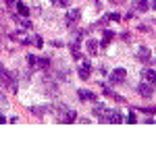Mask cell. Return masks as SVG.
Here are the masks:
<instances>
[{
	"instance_id": "obj_1",
	"label": "cell",
	"mask_w": 156,
	"mask_h": 141,
	"mask_svg": "<svg viewBox=\"0 0 156 141\" xmlns=\"http://www.w3.org/2000/svg\"><path fill=\"white\" fill-rule=\"evenodd\" d=\"M0 85H2V87H9L12 94H17V81H15L12 73L6 70L4 67H0Z\"/></svg>"
},
{
	"instance_id": "obj_2",
	"label": "cell",
	"mask_w": 156,
	"mask_h": 141,
	"mask_svg": "<svg viewBox=\"0 0 156 141\" xmlns=\"http://www.w3.org/2000/svg\"><path fill=\"white\" fill-rule=\"evenodd\" d=\"M42 85H44V91H46V95H50V98H56L58 95V81H54L52 77H48V75H44V79H42Z\"/></svg>"
},
{
	"instance_id": "obj_3",
	"label": "cell",
	"mask_w": 156,
	"mask_h": 141,
	"mask_svg": "<svg viewBox=\"0 0 156 141\" xmlns=\"http://www.w3.org/2000/svg\"><path fill=\"white\" fill-rule=\"evenodd\" d=\"M125 79H127V70L121 69V67L110 73V83H123Z\"/></svg>"
},
{
	"instance_id": "obj_4",
	"label": "cell",
	"mask_w": 156,
	"mask_h": 141,
	"mask_svg": "<svg viewBox=\"0 0 156 141\" xmlns=\"http://www.w3.org/2000/svg\"><path fill=\"white\" fill-rule=\"evenodd\" d=\"M60 122H75L77 120V112L75 110H69V108H65L62 112H60Z\"/></svg>"
},
{
	"instance_id": "obj_5",
	"label": "cell",
	"mask_w": 156,
	"mask_h": 141,
	"mask_svg": "<svg viewBox=\"0 0 156 141\" xmlns=\"http://www.w3.org/2000/svg\"><path fill=\"white\" fill-rule=\"evenodd\" d=\"M90 70H92V64H90V62H87V60H79V70H77V73H79V77H81V79H90Z\"/></svg>"
},
{
	"instance_id": "obj_6",
	"label": "cell",
	"mask_w": 156,
	"mask_h": 141,
	"mask_svg": "<svg viewBox=\"0 0 156 141\" xmlns=\"http://www.w3.org/2000/svg\"><path fill=\"white\" fill-rule=\"evenodd\" d=\"M79 19H81V11H79V9H71V11L67 12V17H65L67 25H75Z\"/></svg>"
},
{
	"instance_id": "obj_7",
	"label": "cell",
	"mask_w": 156,
	"mask_h": 141,
	"mask_svg": "<svg viewBox=\"0 0 156 141\" xmlns=\"http://www.w3.org/2000/svg\"><path fill=\"white\" fill-rule=\"evenodd\" d=\"M102 122H123V120H121V112L119 110H106Z\"/></svg>"
},
{
	"instance_id": "obj_8",
	"label": "cell",
	"mask_w": 156,
	"mask_h": 141,
	"mask_svg": "<svg viewBox=\"0 0 156 141\" xmlns=\"http://www.w3.org/2000/svg\"><path fill=\"white\" fill-rule=\"evenodd\" d=\"M135 58L140 60V62H148V60L152 58V52H150V48H146V46L137 48V56H135Z\"/></svg>"
},
{
	"instance_id": "obj_9",
	"label": "cell",
	"mask_w": 156,
	"mask_h": 141,
	"mask_svg": "<svg viewBox=\"0 0 156 141\" xmlns=\"http://www.w3.org/2000/svg\"><path fill=\"white\" fill-rule=\"evenodd\" d=\"M137 91H140V95H144V98H150V95L154 94V85L152 83H142L140 87H137Z\"/></svg>"
},
{
	"instance_id": "obj_10",
	"label": "cell",
	"mask_w": 156,
	"mask_h": 141,
	"mask_svg": "<svg viewBox=\"0 0 156 141\" xmlns=\"http://www.w3.org/2000/svg\"><path fill=\"white\" fill-rule=\"evenodd\" d=\"M142 79H144L146 83H152V85H156V70L144 69V70H142Z\"/></svg>"
},
{
	"instance_id": "obj_11",
	"label": "cell",
	"mask_w": 156,
	"mask_h": 141,
	"mask_svg": "<svg viewBox=\"0 0 156 141\" xmlns=\"http://www.w3.org/2000/svg\"><path fill=\"white\" fill-rule=\"evenodd\" d=\"M77 95H79V100H83V102H96V94H92V91H87V89H79Z\"/></svg>"
},
{
	"instance_id": "obj_12",
	"label": "cell",
	"mask_w": 156,
	"mask_h": 141,
	"mask_svg": "<svg viewBox=\"0 0 156 141\" xmlns=\"http://www.w3.org/2000/svg\"><path fill=\"white\" fill-rule=\"evenodd\" d=\"M133 6H135V11H148L150 9V0H135L133 2Z\"/></svg>"
},
{
	"instance_id": "obj_13",
	"label": "cell",
	"mask_w": 156,
	"mask_h": 141,
	"mask_svg": "<svg viewBox=\"0 0 156 141\" xmlns=\"http://www.w3.org/2000/svg\"><path fill=\"white\" fill-rule=\"evenodd\" d=\"M85 48H87V54H96L100 46H98L96 40H87V42H85Z\"/></svg>"
},
{
	"instance_id": "obj_14",
	"label": "cell",
	"mask_w": 156,
	"mask_h": 141,
	"mask_svg": "<svg viewBox=\"0 0 156 141\" xmlns=\"http://www.w3.org/2000/svg\"><path fill=\"white\" fill-rule=\"evenodd\" d=\"M106 110H108V108H106L104 104H96V106H94V114H96V116L100 118V120L104 118V114H106Z\"/></svg>"
},
{
	"instance_id": "obj_15",
	"label": "cell",
	"mask_w": 156,
	"mask_h": 141,
	"mask_svg": "<svg viewBox=\"0 0 156 141\" xmlns=\"http://www.w3.org/2000/svg\"><path fill=\"white\" fill-rule=\"evenodd\" d=\"M15 4H17V12H19L21 17H29V9L25 6L23 2H15Z\"/></svg>"
},
{
	"instance_id": "obj_16",
	"label": "cell",
	"mask_w": 156,
	"mask_h": 141,
	"mask_svg": "<svg viewBox=\"0 0 156 141\" xmlns=\"http://www.w3.org/2000/svg\"><path fill=\"white\" fill-rule=\"evenodd\" d=\"M112 37H115V33H112V31H104V40H102V44H100V46L106 48L108 44H110V40H112Z\"/></svg>"
},
{
	"instance_id": "obj_17",
	"label": "cell",
	"mask_w": 156,
	"mask_h": 141,
	"mask_svg": "<svg viewBox=\"0 0 156 141\" xmlns=\"http://www.w3.org/2000/svg\"><path fill=\"white\" fill-rule=\"evenodd\" d=\"M36 67H40V69H44V70H48V67H50V60H48V58H37Z\"/></svg>"
},
{
	"instance_id": "obj_18",
	"label": "cell",
	"mask_w": 156,
	"mask_h": 141,
	"mask_svg": "<svg viewBox=\"0 0 156 141\" xmlns=\"http://www.w3.org/2000/svg\"><path fill=\"white\" fill-rule=\"evenodd\" d=\"M54 6H58V9H67L69 6V0H50Z\"/></svg>"
},
{
	"instance_id": "obj_19",
	"label": "cell",
	"mask_w": 156,
	"mask_h": 141,
	"mask_svg": "<svg viewBox=\"0 0 156 141\" xmlns=\"http://www.w3.org/2000/svg\"><path fill=\"white\" fill-rule=\"evenodd\" d=\"M15 21H17V23L21 25V27H29V19H25V17H15Z\"/></svg>"
},
{
	"instance_id": "obj_20",
	"label": "cell",
	"mask_w": 156,
	"mask_h": 141,
	"mask_svg": "<svg viewBox=\"0 0 156 141\" xmlns=\"http://www.w3.org/2000/svg\"><path fill=\"white\" fill-rule=\"evenodd\" d=\"M56 79H58V81H60V79H62V81H67V79H69V73H67L65 69H60L58 73H56Z\"/></svg>"
},
{
	"instance_id": "obj_21",
	"label": "cell",
	"mask_w": 156,
	"mask_h": 141,
	"mask_svg": "<svg viewBox=\"0 0 156 141\" xmlns=\"http://www.w3.org/2000/svg\"><path fill=\"white\" fill-rule=\"evenodd\" d=\"M119 19H121L119 12H110V15H106V17H104V21H119Z\"/></svg>"
},
{
	"instance_id": "obj_22",
	"label": "cell",
	"mask_w": 156,
	"mask_h": 141,
	"mask_svg": "<svg viewBox=\"0 0 156 141\" xmlns=\"http://www.w3.org/2000/svg\"><path fill=\"white\" fill-rule=\"evenodd\" d=\"M71 54H73V58L79 60V46L77 44H71Z\"/></svg>"
},
{
	"instance_id": "obj_23",
	"label": "cell",
	"mask_w": 156,
	"mask_h": 141,
	"mask_svg": "<svg viewBox=\"0 0 156 141\" xmlns=\"http://www.w3.org/2000/svg\"><path fill=\"white\" fill-rule=\"evenodd\" d=\"M31 112H34V114H44V112H46V106H34Z\"/></svg>"
},
{
	"instance_id": "obj_24",
	"label": "cell",
	"mask_w": 156,
	"mask_h": 141,
	"mask_svg": "<svg viewBox=\"0 0 156 141\" xmlns=\"http://www.w3.org/2000/svg\"><path fill=\"white\" fill-rule=\"evenodd\" d=\"M36 62H37V58L34 54H27V64H29V67H36Z\"/></svg>"
},
{
	"instance_id": "obj_25",
	"label": "cell",
	"mask_w": 156,
	"mask_h": 141,
	"mask_svg": "<svg viewBox=\"0 0 156 141\" xmlns=\"http://www.w3.org/2000/svg\"><path fill=\"white\" fill-rule=\"evenodd\" d=\"M125 122H137V120H135V114H133V112H129V114H127V118H125Z\"/></svg>"
},
{
	"instance_id": "obj_26",
	"label": "cell",
	"mask_w": 156,
	"mask_h": 141,
	"mask_svg": "<svg viewBox=\"0 0 156 141\" xmlns=\"http://www.w3.org/2000/svg\"><path fill=\"white\" fill-rule=\"evenodd\" d=\"M34 44H36L37 48H42V46H44V42H42V37H40V35H36V40H34Z\"/></svg>"
},
{
	"instance_id": "obj_27",
	"label": "cell",
	"mask_w": 156,
	"mask_h": 141,
	"mask_svg": "<svg viewBox=\"0 0 156 141\" xmlns=\"http://www.w3.org/2000/svg\"><path fill=\"white\" fill-rule=\"evenodd\" d=\"M4 106H6V98L0 94V108H4Z\"/></svg>"
},
{
	"instance_id": "obj_28",
	"label": "cell",
	"mask_w": 156,
	"mask_h": 141,
	"mask_svg": "<svg viewBox=\"0 0 156 141\" xmlns=\"http://www.w3.org/2000/svg\"><path fill=\"white\" fill-rule=\"evenodd\" d=\"M150 9H154V11H156V0H150Z\"/></svg>"
},
{
	"instance_id": "obj_29",
	"label": "cell",
	"mask_w": 156,
	"mask_h": 141,
	"mask_svg": "<svg viewBox=\"0 0 156 141\" xmlns=\"http://www.w3.org/2000/svg\"><path fill=\"white\" fill-rule=\"evenodd\" d=\"M110 2H112V4H123L125 0H110Z\"/></svg>"
},
{
	"instance_id": "obj_30",
	"label": "cell",
	"mask_w": 156,
	"mask_h": 141,
	"mask_svg": "<svg viewBox=\"0 0 156 141\" xmlns=\"http://www.w3.org/2000/svg\"><path fill=\"white\" fill-rule=\"evenodd\" d=\"M4 2H6V4H9V6H12V4H15V2H17V0H4Z\"/></svg>"
},
{
	"instance_id": "obj_31",
	"label": "cell",
	"mask_w": 156,
	"mask_h": 141,
	"mask_svg": "<svg viewBox=\"0 0 156 141\" xmlns=\"http://www.w3.org/2000/svg\"><path fill=\"white\" fill-rule=\"evenodd\" d=\"M2 122H6V118H4L2 114H0V125H2Z\"/></svg>"
}]
</instances>
